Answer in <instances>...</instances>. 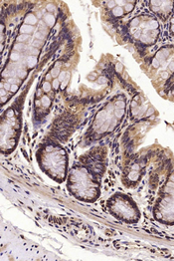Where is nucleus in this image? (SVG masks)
Listing matches in <instances>:
<instances>
[{
	"instance_id": "1",
	"label": "nucleus",
	"mask_w": 174,
	"mask_h": 261,
	"mask_svg": "<svg viewBox=\"0 0 174 261\" xmlns=\"http://www.w3.org/2000/svg\"><path fill=\"white\" fill-rule=\"evenodd\" d=\"M128 111V99L118 94L109 100L96 114L89 129L88 137L99 140L117 130L123 123Z\"/></svg>"
},
{
	"instance_id": "2",
	"label": "nucleus",
	"mask_w": 174,
	"mask_h": 261,
	"mask_svg": "<svg viewBox=\"0 0 174 261\" xmlns=\"http://www.w3.org/2000/svg\"><path fill=\"white\" fill-rule=\"evenodd\" d=\"M143 70L157 92L167 90L174 78V45L161 46L146 60Z\"/></svg>"
},
{
	"instance_id": "3",
	"label": "nucleus",
	"mask_w": 174,
	"mask_h": 261,
	"mask_svg": "<svg viewBox=\"0 0 174 261\" xmlns=\"http://www.w3.org/2000/svg\"><path fill=\"white\" fill-rule=\"evenodd\" d=\"M100 177L83 164L74 165L67 176L69 193L79 200L94 202L101 195Z\"/></svg>"
},
{
	"instance_id": "4",
	"label": "nucleus",
	"mask_w": 174,
	"mask_h": 261,
	"mask_svg": "<svg viewBox=\"0 0 174 261\" xmlns=\"http://www.w3.org/2000/svg\"><path fill=\"white\" fill-rule=\"evenodd\" d=\"M128 41L139 49H146L157 43L161 29L158 19L150 13H140L132 17L124 28Z\"/></svg>"
},
{
	"instance_id": "5",
	"label": "nucleus",
	"mask_w": 174,
	"mask_h": 261,
	"mask_svg": "<svg viewBox=\"0 0 174 261\" xmlns=\"http://www.w3.org/2000/svg\"><path fill=\"white\" fill-rule=\"evenodd\" d=\"M37 163L42 172L57 182H63L69 173V160L65 149L57 143L48 142L36 153Z\"/></svg>"
},
{
	"instance_id": "6",
	"label": "nucleus",
	"mask_w": 174,
	"mask_h": 261,
	"mask_svg": "<svg viewBox=\"0 0 174 261\" xmlns=\"http://www.w3.org/2000/svg\"><path fill=\"white\" fill-rule=\"evenodd\" d=\"M107 208L113 218L128 224H135L141 218L134 199L123 193H117L110 196L107 201Z\"/></svg>"
},
{
	"instance_id": "7",
	"label": "nucleus",
	"mask_w": 174,
	"mask_h": 261,
	"mask_svg": "<svg viewBox=\"0 0 174 261\" xmlns=\"http://www.w3.org/2000/svg\"><path fill=\"white\" fill-rule=\"evenodd\" d=\"M21 130V118L16 108L6 110L1 120V151L9 153L17 145Z\"/></svg>"
},
{
	"instance_id": "8",
	"label": "nucleus",
	"mask_w": 174,
	"mask_h": 261,
	"mask_svg": "<svg viewBox=\"0 0 174 261\" xmlns=\"http://www.w3.org/2000/svg\"><path fill=\"white\" fill-rule=\"evenodd\" d=\"M153 217L162 224H174V174L163 185L153 207Z\"/></svg>"
},
{
	"instance_id": "9",
	"label": "nucleus",
	"mask_w": 174,
	"mask_h": 261,
	"mask_svg": "<svg viewBox=\"0 0 174 261\" xmlns=\"http://www.w3.org/2000/svg\"><path fill=\"white\" fill-rule=\"evenodd\" d=\"M148 162L142 155L131 159L125 166L123 173V182L128 188L136 187L146 174Z\"/></svg>"
},
{
	"instance_id": "10",
	"label": "nucleus",
	"mask_w": 174,
	"mask_h": 261,
	"mask_svg": "<svg viewBox=\"0 0 174 261\" xmlns=\"http://www.w3.org/2000/svg\"><path fill=\"white\" fill-rule=\"evenodd\" d=\"M130 116L131 121L139 122L146 119L151 118L157 114V111L154 109L152 103L146 97L143 93H136L130 103Z\"/></svg>"
},
{
	"instance_id": "11",
	"label": "nucleus",
	"mask_w": 174,
	"mask_h": 261,
	"mask_svg": "<svg viewBox=\"0 0 174 261\" xmlns=\"http://www.w3.org/2000/svg\"><path fill=\"white\" fill-rule=\"evenodd\" d=\"M81 164L101 178L107 168V151L103 148L92 149L81 158Z\"/></svg>"
},
{
	"instance_id": "12",
	"label": "nucleus",
	"mask_w": 174,
	"mask_h": 261,
	"mask_svg": "<svg viewBox=\"0 0 174 261\" xmlns=\"http://www.w3.org/2000/svg\"><path fill=\"white\" fill-rule=\"evenodd\" d=\"M107 12L111 20H119L131 13L137 1H107Z\"/></svg>"
},
{
	"instance_id": "13",
	"label": "nucleus",
	"mask_w": 174,
	"mask_h": 261,
	"mask_svg": "<svg viewBox=\"0 0 174 261\" xmlns=\"http://www.w3.org/2000/svg\"><path fill=\"white\" fill-rule=\"evenodd\" d=\"M149 8L157 19L159 18L163 22L170 19L174 12L173 0L167 1H149Z\"/></svg>"
},
{
	"instance_id": "14",
	"label": "nucleus",
	"mask_w": 174,
	"mask_h": 261,
	"mask_svg": "<svg viewBox=\"0 0 174 261\" xmlns=\"http://www.w3.org/2000/svg\"><path fill=\"white\" fill-rule=\"evenodd\" d=\"M37 22V18L33 13H29L26 17H25V23H28L30 25H34Z\"/></svg>"
},
{
	"instance_id": "15",
	"label": "nucleus",
	"mask_w": 174,
	"mask_h": 261,
	"mask_svg": "<svg viewBox=\"0 0 174 261\" xmlns=\"http://www.w3.org/2000/svg\"><path fill=\"white\" fill-rule=\"evenodd\" d=\"M168 31L169 34L174 37V12L169 19V24H168Z\"/></svg>"
},
{
	"instance_id": "16",
	"label": "nucleus",
	"mask_w": 174,
	"mask_h": 261,
	"mask_svg": "<svg viewBox=\"0 0 174 261\" xmlns=\"http://www.w3.org/2000/svg\"><path fill=\"white\" fill-rule=\"evenodd\" d=\"M41 105L43 108H49L51 106V100L47 97V96H44L41 99Z\"/></svg>"
},
{
	"instance_id": "17",
	"label": "nucleus",
	"mask_w": 174,
	"mask_h": 261,
	"mask_svg": "<svg viewBox=\"0 0 174 261\" xmlns=\"http://www.w3.org/2000/svg\"><path fill=\"white\" fill-rule=\"evenodd\" d=\"M166 97H167L168 100L174 102V84L169 89H167V96Z\"/></svg>"
},
{
	"instance_id": "18",
	"label": "nucleus",
	"mask_w": 174,
	"mask_h": 261,
	"mask_svg": "<svg viewBox=\"0 0 174 261\" xmlns=\"http://www.w3.org/2000/svg\"><path fill=\"white\" fill-rule=\"evenodd\" d=\"M52 87H53V89H54L55 91H57V90H59V89L61 88V83L59 82V80H58L57 78L54 80V82H53V84H52Z\"/></svg>"
},
{
	"instance_id": "19",
	"label": "nucleus",
	"mask_w": 174,
	"mask_h": 261,
	"mask_svg": "<svg viewBox=\"0 0 174 261\" xmlns=\"http://www.w3.org/2000/svg\"><path fill=\"white\" fill-rule=\"evenodd\" d=\"M52 88H53L52 85L50 83H48V82H45V83H43V85H42V89H43V91H45V92H50Z\"/></svg>"
}]
</instances>
